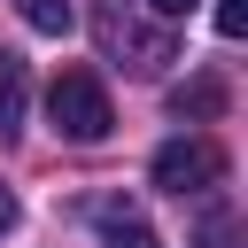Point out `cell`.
<instances>
[{
  "instance_id": "6da1fadb",
  "label": "cell",
  "mask_w": 248,
  "mask_h": 248,
  "mask_svg": "<svg viewBox=\"0 0 248 248\" xmlns=\"http://www.w3.org/2000/svg\"><path fill=\"white\" fill-rule=\"evenodd\" d=\"M46 116H54V132H62V140H78V147H101V140L116 132L108 85H101L93 70H62V78L46 85Z\"/></svg>"
},
{
  "instance_id": "8992f818",
  "label": "cell",
  "mask_w": 248,
  "mask_h": 248,
  "mask_svg": "<svg viewBox=\"0 0 248 248\" xmlns=\"http://www.w3.org/2000/svg\"><path fill=\"white\" fill-rule=\"evenodd\" d=\"M217 108H225V85L217 78H194V85L170 93V116H217Z\"/></svg>"
},
{
  "instance_id": "7a4b0ae2",
  "label": "cell",
  "mask_w": 248,
  "mask_h": 248,
  "mask_svg": "<svg viewBox=\"0 0 248 248\" xmlns=\"http://www.w3.org/2000/svg\"><path fill=\"white\" fill-rule=\"evenodd\" d=\"M93 39H101V54H116L124 70H163V62H178L170 23H140L124 0H101V8H93Z\"/></svg>"
},
{
  "instance_id": "52a82bcc",
  "label": "cell",
  "mask_w": 248,
  "mask_h": 248,
  "mask_svg": "<svg viewBox=\"0 0 248 248\" xmlns=\"http://www.w3.org/2000/svg\"><path fill=\"white\" fill-rule=\"evenodd\" d=\"M16 8H23V23H31V31H46V39H62V31L78 23V8H70V0H16Z\"/></svg>"
},
{
  "instance_id": "277c9868",
  "label": "cell",
  "mask_w": 248,
  "mask_h": 248,
  "mask_svg": "<svg viewBox=\"0 0 248 248\" xmlns=\"http://www.w3.org/2000/svg\"><path fill=\"white\" fill-rule=\"evenodd\" d=\"M93 225H101V240H108V248H163V240H155V225H147L140 209H124V202H101V209H93Z\"/></svg>"
},
{
  "instance_id": "3957f363",
  "label": "cell",
  "mask_w": 248,
  "mask_h": 248,
  "mask_svg": "<svg viewBox=\"0 0 248 248\" xmlns=\"http://www.w3.org/2000/svg\"><path fill=\"white\" fill-rule=\"evenodd\" d=\"M217 178H225V147H217V140L186 132V140H163V147H155V186H163V194L186 202V194H209Z\"/></svg>"
},
{
  "instance_id": "5b68a950",
  "label": "cell",
  "mask_w": 248,
  "mask_h": 248,
  "mask_svg": "<svg viewBox=\"0 0 248 248\" xmlns=\"http://www.w3.org/2000/svg\"><path fill=\"white\" fill-rule=\"evenodd\" d=\"M23 108H31V70L16 54H0V140L23 124Z\"/></svg>"
},
{
  "instance_id": "ba28073f",
  "label": "cell",
  "mask_w": 248,
  "mask_h": 248,
  "mask_svg": "<svg viewBox=\"0 0 248 248\" xmlns=\"http://www.w3.org/2000/svg\"><path fill=\"white\" fill-rule=\"evenodd\" d=\"M147 8H155V16H163V23H170V16H194V8H202V0H147Z\"/></svg>"
},
{
  "instance_id": "9c48e42d",
  "label": "cell",
  "mask_w": 248,
  "mask_h": 248,
  "mask_svg": "<svg viewBox=\"0 0 248 248\" xmlns=\"http://www.w3.org/2000/svg\"><path fill=\"white\" fill-rule=\"evenodd\" d=\"M0 232H16V194L0 186Z\"/></svg>"
}]
</instances>
